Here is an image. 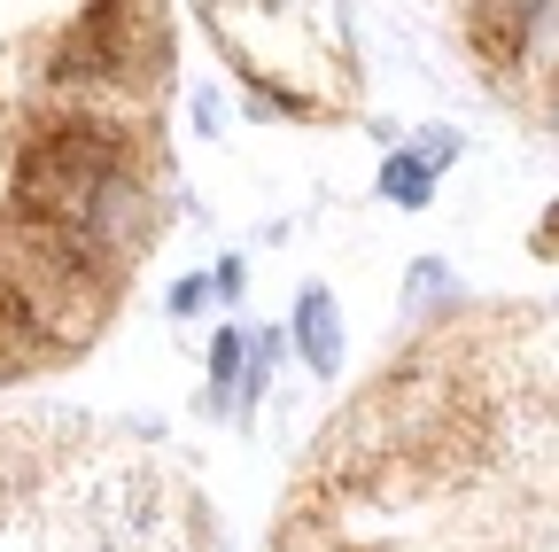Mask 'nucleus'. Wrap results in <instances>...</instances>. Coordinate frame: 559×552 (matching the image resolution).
<instances>
[{
    "mask_svg": "<svg viewBox=\"0 0 559 552\" xmlns=\"http://www.w3.org/2000/svg\"><path fill=\"white\" fill-rule=\"evenodd\" d=\"M544 117H551V132H559V86H551V102H544Z\"/></svg>",
    "mask_w": 559,
    "mask_h": 552,
    "instance_id": "obj_9",
    "label": "nucleus"
},
{
    "mask_svg": "<svg viewBox=\"0 0 559 552\" xmlns=\"http://www.w3.org/2000/svg\"><path fill=\"white\" fill-rule=\"evenodd\" d=\"M272 359H280V334L264 327V334L249 342V381H241V389H264V381H272Z\"/></svg>",
    "mask_w": 559,
    "mask_h": 552,
    "instance_id": "obj_5",
    "label": "nucleus"
},
{
    "mask_svg": "<svg viewBox=\"0 0 559 552\" xmlns=\"http://www.w3.org/2000/svg\"><path fill=\"white\" fill-rule=\"evenodd\" d=\"M202 296H210V289H202V281H179V289H171V312H194V304H202Z\"/></svg>",
    "mask_w": 559,
    "mask_h": 552,
    "instance_id": "obj_7",
    "label": "nucleus"
},
{
    "mask_svg": "<svg viewBox=\"0 0 559 552\" xmlns=\"http://www.w3.org/2000/svg\"><path fill=\"white\" fill-rule=\"evenodd\" d=\"M210 381H218V389H241L249 381V342L234 327H218V342H210Z\"/></svg>",
    "mask_w": 559,
    "mask_h": 552,
    "instance_id": "obj_4",
    "label": "nucleus"
},
{
    "mask_svg": "<svg viewBox=\"0 0 559 552\" xmlns=\"http://www.w3.org/2000/svg\"><path fill=\"white\" fill-rule=\"evenodd\" d=\"M117 187H124V141H117V125L62 117V125H47L39 141L16 156V219H39V226L79 234Z\"/></svg>",
    "mask_w": 559,
    "mask_h": 552,
    "instance_id": "obj_1",
    "label": "nucleus"
},
{
    "mask_svg": "<svg viewBox=\"0 0 559 552\" xmlns=\"http://www.w3.org/2000/svg\"><path fill=\"white\" fill-rule=\"evenodd\" d=\"M428 187H436V172H428V164H419L412 149H396V156L381 164V195H396V202H404V211H419V202H428Z\"/></svg>",
    "mask_w": 559,
    "mask_h": 552,
    "instance_id": "obj_3",
    "label": "nucleus"
},
{
    "mask_svg": "<svg viewBox=\"0 0 559 552\" xmlns=\"http://www.w3.org/2000/svg\"><path fill=\"white\" fill-rule=\"evenodd\" d=\"M296 342H304V366L319 381H334V366H342V312H334L326 289H304L296 296Z\"/></svg>",
    "mask_w": 559,
    "mask_h": 552,
    "instance_id": "obj_2",
    "label": "nucleus"
},
{
    "mask_svg": "<svg viewBox=\"0 0 559 552\" xmlns=\"http://www.w3.org/2000/svg\"><path fill=\"white\" fill-rule=\"evenodd\" d=\"M412 296H419V304H443V296H459V289L443 281V265L428 257V265H419V272H412Z\"/></svg>",
    "mask_w": 559,
    "mask_h": 552,
    "instance_id": "obj_6",
    "label": "nucleus"
},
{
    "mask_svg": "<svg viewBox=\"0 0 559 552\" xmlns=\"http://www.w3.org/2000/svg\"><path fill=\"white\" fill-rule=\"evenodd\" d=\"M544 249H559V211H551V219H544Z\"/></svg>",
    "mask_w": 559,
    "mask_h": 552,
    "instance_id": "obj_8",
    "label": "nucleus"
}]
</instances>
